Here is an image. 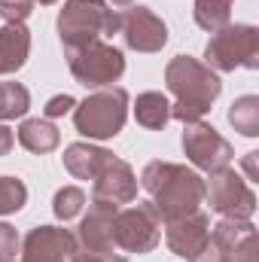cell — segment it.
Masks as SVG:
<instances>
[{"instance_id": "6da1fadb", "label": "cell", "mask_w": 259, "mask_h": 262, "mask_svg": "<svg viewBox=\"0 0 259 262\" xmlns=\"http://www.w3.org/2000/svg\"><path fill=\"white\" fill-rule=\"evenodd\" d=\"M140 186L153 198L149 204L162 223L189 216L195 210H201V201H204V180L192 168L177 165V162H162V159L149 162L140 171Z\"/></svg>"}, {"instance_id": "7a4b0ae2", "label": "cell", "mask_w": 259, "mask_h": 262, "mask_svg": "<svg viewBox=\"0 0 259 262\" xmlns=\"http://www.w3.org/2000/svg\"><path fill=\"white\" fill-rule=\"evenodd\" d=\"M165 85L174 95L171 119H180L183 125L201 122V116L213 107V101L223 92L220 73L210 70L204 61L192 55H174L165 67Z\"/></svg>"}, {"instance_id": "3957f363", "label": "cell", "mask_w": 259, "mask_h": 262, "mask_svg": "<svg viewBox=\"0 0 259 262\" xmlns=\"http://www.w3.org/2000/svg\"><path fill=\"white\" fill-rule=\"evenodd\" d=\"M113 34H119V12L104 0H64L58 12V40L67 58Z\"/></svg>"}, {"instance_id": "277c9868", "label": "cell", "mask_w": 259, "mask_h": 262, "mask_svg": "<svg viewBox=\"0 0 259 262\" xmlns=\"http://www.w3.org/2000/svg\"><path fill=\"white\" fill-rule=\"evenodd\" d=\"M128 119V92L122 85L95 89L85 101L73 107V125L89 140H110L125 128Z\"/></svg>"}, {"instance_id": "5b68a950", "label": "cell", "mask_w": 259, "mask_h": 262, "mask_svg": "<svg viewBox=\"0 0 259 262\" xmlns=\"http://www.w3.org/2000/svg\"><path fill=\"white\" fill-rule=\"evenodd\" d=\"M204 64L217 73H229L238 67H259V28L253 25H226L210 34L204 46Z\"/></svg>"}, {"instance_id": "8992f818", "label": "cell", "mask_w": 259, "mask_h": 262, "mask_svg": "<svg viewBox=\"0 0 259 262\" xmlns=\"http://www.w3.org/2000/svg\"><path fill=\"white\" fill-rule=\"evenodd\" d=\"M162 241V220L149 201L119 207L113 216V244L125 253H149Z\"/></svg>"}, {"instance_id": "52a82bcc", "label": "cell", "mask_w": 259, "mask_h": 262, "mask_svg": "<svg viewBox=\"0 0 259 262\" xmlns=\"http://www.w3.org/2000/svg\"><path fill=\"white\" fill-rule=\"evenodd\" d=\"M204 201L226 220H250L256 210V192L235 168H220L204 183Z\"/></svg>"}, {"instance_id": "ba28073f", "label": "cell", "mask_w": 259, "mask_h": 262, "mask_svg": "<svg viewBox=\"0 0 259 262\" xmlns=\"http://www.w3.org/2000/svg\"><path fill=\"white\" fill-rule=\"evenodd\" d=\"M67 64H70V73H73V79L79 85H85V89H104V85H113L125 73V55L113 43L98 40V43L79 49L76 55H70Z\"/></svg>"}, {"instance_id": "9c48e42d", "label": "cell", "mask_w": 259, "mask_h": 262, "mask_svg": "<svg viewBox=\"0 0 259 262\" xmlns=\"http://www.w3.org/2000/svg\"><path fill=\"white\" fill-rule=\"evenodd\" d=\"M183 152L198 171H207V174H213L220 168H229V162L235 159L232 143L207 122L183 125Z\"/></svg>"}, {"instance_id": "30bf717a", "label": "cell", "mask_w": 259, "mask_h": 262, "mask_svg": "<svg viewBox=\"0 0 259 262\" xmlns=\"http://www.w3.org/2000/svg\"><path fill=\"white\" fill-rule=\"evenodd\" d=\"M119 34L134 52H162L168 43V25L149 6H128L119 12Z\"/></svg>"}, {"instance_id": "8fae6325", "label": "cell", "mask_w": 259, "mask_h": 262, "mask_svg": "<svg viewBox=\"0 0 259 262\" xmlns=\"http://www.w3.org/2000/svg\"><path fill=\"white\" fill-rule=\"evenodd\" d=\"M76 235L61 226H37L21 241V262H70Z\"/></svg>"}, {"instance_id": "7c38bea8", "label": "cell", "mask_w": 259, "mask_h": 262, "mask_svg": "<svg viewBox=\"0 0 259 262\" xmlns=\"http://www.w3.org/2000/svg\"><path fill=\"white\" fill-rule=\"evenodd\" d=\"M207 238H210V216L204 210H195L189 216L165 223V241H168L171 253L186 262H192L201 253V247L207 244Z\"/></svg>"}, {"instance_id": "4fadbf2b", "label": "cell", "mask_w": 259, "mask_h": 262, "mask_svg": "<svg viewBox=\"0 0 259 262\" xmlns=\"http://www.w3.org/2000/svg\"><path fill=\"white\" fill-rule=\"evenodd\" d=\"M137 198V174L125 159L113 156L110 165L95 177V186H92V201H104V204H131Z\"/></svg>"}, {"instance_id": "5bb4252c", "label": "cell", "mask_w": 259, "mask_h": 262, "mask_svg": "<svg viewBox=\"0 0 259 262\" xmlns=\"http://www.w3.org/2000/svg\"><path fill=\"white\" fill-rule=\"evenodd\" d=\"M116 204H104V201H92L89 213L79 223L76 232V247L89 250V253H113V216H116Z\"/></svg>"}, {"instance_id": "9a60e30c", "label": "cell", "mask_w": 259, "mask_h": 262, "mask_svg": "<svg viewBox=\"0 0 259 262\" xmlns=\"http://www.w3.org/2000/svg\"><path fill=\"white\" fill-rule=\"evenodd\" d=\"M110 159H113L110 149L95 146V143H85V140L64 146V156H61L67 174L76 177V180H95V177L110 165Z\"/></svg>"}, {"instance_id": "2e32d148", "label": "cell", "mask_w": 259, "mask_h": 262, "mask_svg": "<svg viewBox=\"0 0 259 262\" xmlns=\"http://www.w3.org/2000/svg\"><path fill=\"white\" fill-rule=\"evenodd\" d=\"M31 55V31L25 25H3L0 28V76L21 70Z\"/></svg>"}, {"instance_id": "e0dca14e", "label": "cell", "mask_w": 259, "mask_h": 262, "mask_svg": "<svg viewBox=\"0 0 259 262\" xmlns=\"http://www.w3.org/2000/svg\"><path fill=\"white\" fill-rule=\"evenodd\" d=\"M18 143L28 149V152H37V156H46L52 149H58L61 143V131L55 128L49 119H25L18 125Z\"/></svg>"}, {"instance_id": "ac0fdd59", "label": "cell", "mask_w": 259, "mask_h": 262, "mask_svg": "<svg viewBox=\"0 0 259 262\" xmlns=\"http://www.w3.org/2000/svg\"><path fill=\"white\" fill-rule=\"evenodd\" d=\"M134 119H137V125H143V128L162 131L171 122V101H168L162 92H143V95H137V101H134Z\"/></svg>"}, {"instance_id": "d6986e66", "label": "cell", "mask_w": 259, "mask_h": 262, "mask_svg": "<svg viewBox=\"0 0 259 262\" xmlns=\"http://www.w3.org/2000/svg\"><path fill=\"white\" fill-rule=\"evenodd\" d=\"M229 125L238 134H244V137H256L259 134V95H241V98L232 101Z\"/></svg>"}, {"instance_id": "ffe728a7", "label": "cell", "mask_w": 259, "mask_h": 262, "mask_svg": "<svg viewBox=\"0 0 259 262\" xmlns=\"http://www.w3.org/2000/svg\"><path fill=\"white\" fill-rule=\"evenodd\" d=\"M232 6H235V0H195L192 18L201 31H210L213 34V31H220V28L229 25Z\"/></svg>"}, {"instance_id": "44dd1931", "label": "cell", "mask_w": 259, "mask_h": 262, "mask_svg": "<svg viewBox=\"0 0 259 262\" xmlns=\"http://www.w3.org/2000/svg\"><path fill=\"white\" fill-rule=\"evenodd\" d=\"M31 110V92L21 82H0V122L18 119Z\"/></svg>"}, {"instance_id": "7402d4cb", "label": "cell", "mask_w": 259, "mask_h": 262, "mask_svg": "<svg viewBox=\"0 0 259 262\" xmlns=\"http://www.w3.org/2000/svg\"><path fill=\"white\" fill-rule=\"evenodd\" d=\"M82 207H85V192H82L79 186H61V189L55 192V198H52V213H55L61 223L79 216Z\"/></svg>"}, {"instance_id": "603a6c76", "label": "cell", "mask_w": 259, "mask_h": 262, "mask_svg": "<svg viewBox=\"0 0 259 262\" xmlns=\"http://www.w3.org/2000/svg\"><path fill=\"white\" fill-rule=\"evenodd\" d=\"M28 201V186L18 177H0V216L21 210Z\"/></svg>"}, {"instance_id": "cb8c5ba5", "label": "cell", "mask_w": 259, "mask_h": 262, "mask_svg": "<svg viewBox=\"0 0 259 262\" xmlns=\"http://www.w3.org/2000/svg\"><path fill=\"white\" fill-rule=\"evenodd\" d=\"M18 253V232L9 223H0V262H15Z\"/></svg>"}, {"instance_id": "d4e9b609", "label": "cell", "mask_w": 259, "mask_h": 262, "mask_svg": "<svg viewBox=\"0 0 259 262\" xmlns=\"http://www.w3.org/2000/svg\"><path fill=\"white\" fill-rule=\"evenodd\" d=\"M73 107H76V101H73L70 95H55V98H49V101H46L43 113H46V119H58V116L73 113Z\"/></svg>"}, {"instance_id": "484cf974", "label": "cell", "mask_w": 259, "mask_h": 262, "mask_svg": "<svg viewBox=\"0 0 259 262\" xmlns=\"http://www.w3.org/2000/svg\"><path fill=\"white\" fill-rule=\"evenodd\" d=\"M70 262H128L125 256H119V253H89V250H73V256Z\"/></svg>"}, {"instance_id": "4316f807", "label": "cell", "mask_w": 259, "mask_h": 262, "mask_svg": "<svg viewBox=\"0 0 259 262\" xmlns=\"http://www.w3.org/2000/svg\"><path fill=\"white\" fill-rule=\"evenodd\" d=\"M12 146H15V134H12L9 125H3V122H0V156H6Z\"/></svg>"}, {"instance_id": "83f0119b", "label": "cell", "mask_w": 259, "mask_h": 262, "mask_svg": "<svg viewBox=\"0 0 259 262\" xmlns=\"http://www.w3.org/2000/svg\"><path fill=\"white\" fill-rule=\"evenodd\" d=\"M256 156H259V152H247V156H244V162H241V165H244V171H247V183H256V180H259V174H256Z\"/></svg>"}, {"instance_id": "f1b7e54d", "label": "cell", "mask_w": 259, "mask_h": 262, "mask_svg": "<svg viewBox=\"0 0 259 262\" xmlns=\"http://www.w3.org/2000/svg\"><path fill=\"white\" fill-rule=\"evenodd\" d=\"M34 3H40V6H52V3H58V0H34Z\"/></svg>"}, {"instance_id": "f546056e", "label": "cell", "mask_w": 259, "mask_h": 262, "mask_svg": "<svg viewBox=\"0 0 259 262\" xmlns=\"http://www.w3.org/2000/svg\"><path fill=\"white\" fill-rule=\"evenodd\" d=\"M110 3H113V6H128L131 0H110Z\"/></svg>"}]
</instances>
